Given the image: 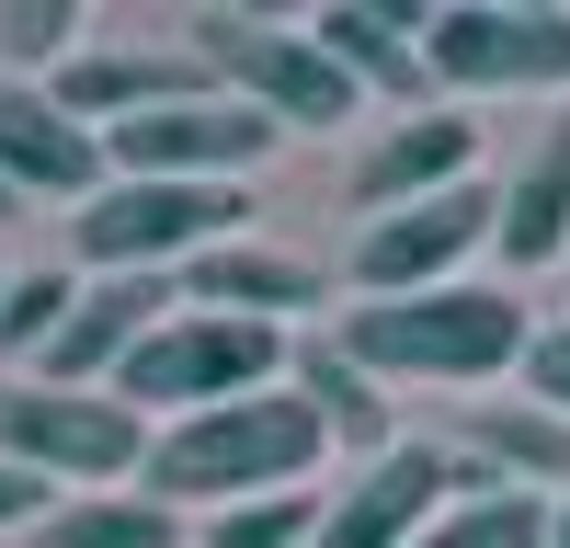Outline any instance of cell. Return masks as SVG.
I'll list each match as a JSON object with an SVG mask.
<instances>
[{
	"instance_id": "cell-17",
	"label": "cell",
	"mask_w": 570,
	"mask_h": 548,
	"mask_svg": "<svg viewBox=\"0 0 570 548\" xmlns=\"http://www.w3.org/2000/svg\"><path fill=\"white\" fill-rule=\"evenodd\" d=\"M491 241H502V263H513V274H537V263H559V252H570V115L548 126V149L502 183V228H491Z\"/></svg>"
},
{
	"instance_id": "cell-7",
	"label": "cell",
	"mask_w": 570,
	"mask_h": 548,
	"mask_svg": "<svg viewBox=\"0 0 570 548\" xmlns=\"http://www.w3.org/2000/svg\"><path fill=\"white\" fill-rule=\"evenodd\" d=\"M274 137L285 126L263 104L206 91V104H160V115H137V126H104V160H115V183H240Z\"/></svg>"
},
{
	"instance_id": "cell-18",
	"label": "cell",
	"mask_w": 570,
	"mask_h": 548,
	"mask_svg": "<svg viewBox=\"0 0 570 548\" xmlns=\"http://www.w3.org/2000/svg\"><path fill=\"white\" fill-rule=\"evenodd\" d=\"M285 378H297V400H320V423L343 434V446H365V457H389V446H400V434H389V389H376L343 343H308Z\"/></svg>"
},
{
	"instance_id": "cell-19",
	"label": "cell",
	"mask_w": 570,
	"mask_h": 548,
	"mask_svg": "<svg viewBox=\"0 0 570 548\" xmlns=\"http://www.w3.org/2000/svg\"><path fill=\"white\" fill-rule=\"evenodd\" d=\"M35 537H46V548H183V515L149 502V491H80V502H58Z\"/></svg>"
},
{
	"instance_id": "cell-3",
	"label": "cell",
	"mask_w": 570,
	"mask_h": 548,
	"mask_svg": "<svg viewBox=\"0 0 570 548\" xmlns=\"http://www.w3.org/2000/svg\"><path fill=\"white\" fill-rule=\"evenodd\" d=\"M285 365H297V354H285V332H274V320L183 309V320H160V332L126 354L115 400H126V411H171V423H195V411H228V400L285 389Z\"/></svg>"
},
{
	"instance_id": "cell-26",
	"label": "cell",
	"mask_w": 570,
	"mask_h": 548,
	"mask_svg": "<svg viewBox=\"0 0 570 548\" xmlns=\"http://www.w3.org/2000/svg\"><path fill=\"white\" fill-rule=\"evenodd\" d=\"M548 548H570V491H559V526H548Z\"/></svg>"
},
{
	"instance_id": "cell-25",
	"label": "cell",
	"mask_w": 570,
	"mask_h": 548,
	"mask_svg": "<svg viewBox=\"0 0 570 548\" xmlns=\"http://www.w3.org/2000/svg\"><path fill=\"white\" fill-rule=\"evenodd\" d=\"M525 389H537L548 411H570V332H537V354H525Z\"/></svg>"
},
{
	"instance_id": "cell-2",
	"label": "cell",
	"mask_w": 570,
	"mask_h": 548,
	"mask_svg": "<svg viewBox=\"0 0 570 548\" xmlns=\"http://www.w3.org/2000/svg\"><path fill=\"white\" fill-rule=\"evenodd\" d=\"M331 343H343L376 389H400V378L480 389V378H513V365L537 354V320L502 286H434V297H365V309H343Z\"/></svg>"
},
{
	"instance_id": "cell-16",
	"label": "cell",
	"mask_w": 570,
	"mask_h": 548,
	"mask_svg": "<svg viewBox=\"0 0 570 548\" xmlns=\"http://www.w3.org/2000/svg\"><path fill=\"white\" fill-rule=\"evenodd\" d=\"M195 309H228V320H274V309H320V263L297 252H263V241H228L206 263H183Z\"/></svg>"
},
{
	"instance_id": "cell-10",
	"label": "cell",
	"mask_w": 570,
	"mask_h": 548,
	"mask_svg": "<svg viewBox=\"0 0 570 548\" xmlns=\"http://www.w3.org/2000/svg\"><path fill=\"white\" fill-rule=\"evenodd\" d=\"M468 491H502V480L456 469L445 446H389V457H365V480L320 515V548H422L445 526V502H468Z\"/></svg>"
},
{
	"instance_id": "cell-21",
	"label": "cell",
	"mask_w": 570,
	"mask_h": 548,
	"mask_svg": "<svg viewBox=\"0 0 570 548\" xmlns=\"http://www.w3.org/2000/svg\"><path fill=\"white\" fill-rule=\"evenodd\" d=\"M320 515H331L320 491H263V502H240V515H217L206 548H320Z\"/></svg>"
},
{
	"instance_id": "cell-13",
	"label": "cell",
	"mask_w": 570,
	"mask_h": 548,
	"mask_svg": "<svg viewBox=\"0 0 570 548\" xmlns=\"http://www.w3.org/2000/svg\"><path fill=\"white\" fill-rule=\"evenodd\" d=\"M422 23L411 0H320V46L354 69V91H389V104H411V91H434V58H422Z\"/></svg>"
},
{
	"instance_id": "cell-14",
	"label": "cell",
	"mask_w": 570,
	"mask_h": 548,
	"mask_svg": "<svg viewBox=\"0 0 570 548\" xmlns=\"http://www.w3.org/2000/svg\"><path fill=\"white\" fill-rule=\"evenodd\" d=\"M46 91H58V115H80L104 137V126L160 115V104H206V58H69Z\"/></svg>"
},
{
	"instance_id": "cell-6",
	"label": "cell",
	"mask_w": 570,
	"mask_h": 548,
	"mask_svg": "<svg viewBox=\"0 0 570 548\" xmlns=\"http://www.w3.org/2000/svg\"><path fill=\"white\" fill-rule=\"evenodd\" d=\"M149 411H126L115 389H46V378H0V457H23L46 480H149Z\"/></svg>"
},
{
	"instance_id": "cell-5",
	"label": "cell",
	"mask_w": 570,
	"mask_h": 548,
	"mask_svg": "<svg viewBox=\"0 0 570 548\" xmlns=\"http://www.w3.org/2000/svg\"><path fill=\"white\" fill-rule=\"evenodd\" d=\"M240 217H252L240 183H104L69 217V241L91 252V274H183L240 241Z\"/></svg>"
},
{
	"instance_id": "cell-11",
	"label": "cell",
	"mask_w": 570,
	"mask_h": 548,
	"mask_svg": "<svg viewBox=\"0 0 570 548\" xmlns=\"http://www.w3.org/2000/svg\"><path fill=\"white\" fill-rule=\"evenodd\" d=\"M0 183L12 195H58V206H91L115 183L104 137H91L80 115H58V91L46 80H12L0 69Z\"/></svg>"
},
{
	"instance_id": "cell-22",
	"label": "cell",
	"mask_w": 570,
	"mask_h": 548,
	"mask_svg": "<svg viewBox=\"0 0 570 548\" xmlns=\"http://www.w3.org/2000/svg\"><path fill=\"white\" fill-rule=\"evenodd\" d=\"M69 309H80L69 274H12V297H0V354H46L69 332Z\"/></svg>"
},
{
	"instance_id": "cell-15",
	"label": "cell",
	"mask_w": 570,
	"mask_h": 548,
	"mask_svg": "<svg viewBox=\"0 0 570 548\" xmlns=\"http://www.w3.org/2000/svg\"><path fill=\"white\" fill-rule=\"evenodd\" d=\"M468 446H480V480L502 491H570V411L548 400H480Z\"/></svg>"
},
{
	"instance_id": "cell-9",
	"label": "cell",
	"mask_w": 570,
	"mask_h": 548,
	"mask_svg": "<svg viewBox=\"0 0 570 548\" xmlns=\"http://www.w3.org/2000/svg\"><path fill=\"white\" fill-rule=\"evenodd\" d=\"M502 228V195L491 183H456V195H422L400 217H365V241H354V286L365 297H434L456 286V263L480 252Z\"/></svg>"
},
{
	"instance_id": "cell-27",
	"label": "cell",
	"mask_w": 570,
	"mask_h": 548,
	"mask_svg": "<svg viewBox=\"0 0 570 548\" xmlns=\"http://www.w3.org/2000/svg\"><path fill=\"white\" fill-rule=\"evenodd\" d=\"M0 297H12V274H0Z\"/></svg>"
},
{
	"instance_id": "cell-23",
	"label": "cell",
	"mask_w": 570,
	"mask_h": 548,
	"mask_svg": "<svg viewBox=\"0 0 570 548\" xmlns=\"http://www.w3.org/2000/svg\"><path fill=\"white\" fill-rule=\"evenodd\" d=\"M69 35H80V0H12V12H0V58H12V80H23L46 58H69Z\"/></svg>"
},
{
	"instance_id": "cell-4",
	"label": "cell",
	"mask_w": 570,
	"mask_h": 548,
	"mask_svg": "<svg viewBox=\"0 0 570 548\" xmlns=\"http://www.w3.org/2000/svg\"><path fill=\"white\" fill-rule=\"evenodd\" d=\"M183 35H195V58L240 91V104H263L274 126H354V115H365L354 69L331 58L308 23H274V12H228V0H206Z\"/></svg>"
},
{
	"instance_id": "cell-24",
	"label": "cell",
	"mask_w": 570,
	"mask_h": 548,
	"mask_svg": "<svg viewBox=\"0 0 570 548\" xmlns=\"http://www.w3.org/2000/svg\"><path fill=\"white\" fill-rule=\"evenodd\" d=\"M46 469H23V457H0V526H46Z\"/></svg>"
},
{
	"instance_id": "cell-1",
	"label": "cell",
	"mask_w": 570,
	"mask_h": 548,
	"mask_svg": "<svg viewBox=\"0 0 570 548\" xmlns=\"http://www.w3.org/2000/svg\"><path fill=\"white\" fill-rule=\"evenodd\" d=\"M343 446L320 423V400H297V378L285 389H263V400H228V411H195V423H160V446H149V502H217V515H240V502H263V491H285V480H308L320 457Z\"/></svg>"
},
{
	"instance_id": "cell-20",
	"label": "cell",
	"mask_w": 570,
	"mask_h": 548,
	"mask_svg": "<svg viewBox=\"0 0 570 548\" xmlns=\"http://www.w3.org/2000/svg\"><path fill=\"white\" fill-rule=\"evenodd\" d=\"M548 526H559L548 491H468V502H445V526L422 548H548Z\"/></svg>"
},
{
	"instance_id": "cell-8",
	"label": "cell",
	"mask_w": 570,
	"mask_h": 548,
	"mask_svg": "<svg viewBox=\"0 0 570 548\" xmlns=\"http://www.w3.org/2000/svg\"><path fill=\"white\" fill-rule=\"evenodd\" d=\"M422 58L445 91H548L570 80V12H502V0H445L422 23Z\"/></svg>"
},
{
	"instance_id": "cell-12",
	"label": "cell",
	"mask_w": 570,
	"mask_h": 548,
	"mask_svg": "<svg viewBox=\"0 0 570 548\" xmlns=\"http://www.w3.org/2000/svg\"><path fill=\"white\" fill-rule=\"evenodd\" d=\"M456 183H480V126H468L456 104H422L411 126H389V137L354 160V206H365V217H400V206H422V195H456Z\"/></svg>"
}]
</instances>
